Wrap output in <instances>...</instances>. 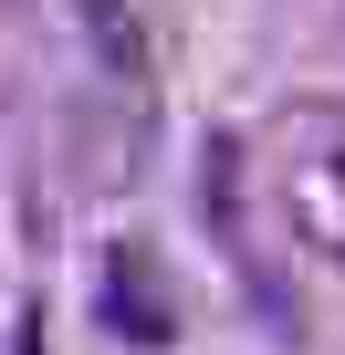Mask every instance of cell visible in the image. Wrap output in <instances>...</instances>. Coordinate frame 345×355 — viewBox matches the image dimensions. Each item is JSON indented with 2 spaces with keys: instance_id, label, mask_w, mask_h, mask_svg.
Listing matches in <instances>:
<instances>
[{
  "instance_id": "obj_1",
  "label": "cell",
  "mask_w": 345,
  "mask_h": 355,
  "mask_svg": "<svg viewBox=\"0 0 345 355\" xmlns=\"http://www.w3.org/2000/svg\"><path fill=\"white\" fill-rule=\"evenodd\" d=\"M262 189L314 261H345V94H293L262 125Z\"/></svg>"
},
{
  "instance_id": "obj_2",
  "label": "cell",
  "mask_w": 345,
  "mask_h": 355,
  "mask_svg": "<svg viewBox=\"0 0 345 355\" xmlns=\"http://www.w3.org/2000/svg\"><path fill=\"white\" fill-rule=\"evenodd\" d=\"M105 313H115V324L136 313V334H146V345L167 334V303H157V272H146V251H105Z\"/></svg>"
}]
</instances>
